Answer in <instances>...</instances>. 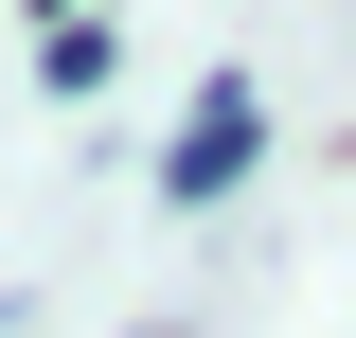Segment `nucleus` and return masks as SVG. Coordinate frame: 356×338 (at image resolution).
Returning <instances> with one entry per match:
<instances>
[{
	"label": "nucleus",
	"mask_w": 356,
	"mask_h": 338,
	"mask_svg": "<svg viewBox=\"0 0 356 338\" xmlns=\"http://www.w3.org/2000/svg\"><path fill=\"white\" fill-rule=\"evenodd\" d=\"M250 161H267V89H250V72H214V89H196V125L161 143V196H178V214H214Z\"/></svg>",
	"instance_id": "f257e3e1"
},
{
	"label": "nucleus",
	"mask_w": 356,
	"mask_h": 338,
	"mask_svg": "<svg viewBox=\"0 0 356 338\" xmlns=\"http://www.w3.org/2000/svg\"><path fill=\"white\" fill-rule=\"evenodd\" d=\"M107 72H125V36H89V18H54V54H36V89H72V107H89Z\"/></svg>",
	"instance_id": "f03ea898"
},
{
	"label": "nucleus",
	"mask_w": 356,
	"mask_h": 338,
	"mask_svg": "<svg viewBox=\"0 0 356 338\" xmlns=\"http://www.w3.org/2000/svg\"><path fill=\"white\" fill-rule=\"evenodd\" d=\"M36 18H72V0H36Z\"/></svg>",
	"instance_id": "7ed1b4c3"
}]
</instances>
